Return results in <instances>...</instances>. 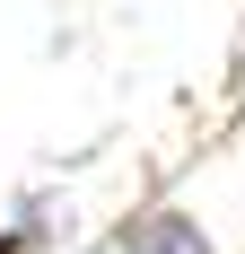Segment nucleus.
Wrapping results in <instances>:
<instances>
[{
    "label": "nucleus",
    "mask_w": 245,
    "mask_h": 254,
    "mask_svg": "<svg viewBox=\"0 0 245 254\" xmlns=\"http://www.w3.org/2000/svg\"><path fill=\"white\" fill-rule=\"evenodd\" d=\"M114 254H219V246H210V228H201L193 210H140L114 237Z\"/></svg>",
    "instance_id": "f257e3e1"
}]
</instances>
